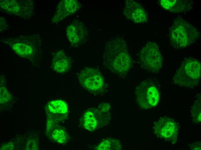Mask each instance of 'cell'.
<instances>
[{
  "label": "cell",
  "instance_id": "17",
  "mask_svg": "<svg viewBox=\"0 0 201 150\" xmlns=\"http://www.w3.org/2000/svg\"><path fill=\"white\" fill-rule=\"evenodd\" d=\"M120 142L116 139L106 140L101 142L98 146L99 150H119L121 149Z\"/></svg>",
  "mask_w": 201,
  "mask_h": 150
},
{
  "label": "cell",
  "instance_id": "20",
  "mask_svg": "<svg viewBox=\"0 0 201 150\" xmlns=\"http://www.w3.org/2000/svg\"><path fill=\"white\" fill-rule=\"evenodd\" d=\"M11 99V95L8 93L6 89L1 87L0 88V102L5 103L10 101Z\"/></svg>",
  "mask_w": 201,
  "mask_h": 150
},
{
  "label": "cell",
  "instance_id": "4",
  "mask_svg": "<svg viewBox=\"0 0 201 150\" xmlns=\"http://www.w3.org/2000/svg\"><path fill=\"white\" fill-rule=\"evenodd\" d=\"M200 75V61L192 58H186L176 70L172 78L173 82L179 86L192 88L198 85Z\"/></svg>",
  "mask_w": 201,
  "mask_h": 150
},
{
  "label": "cell",
  "instance_id": "11",
  "mask_svg": "<svg viewBox=\"0 0 201 150\" xmlns=\"http://www.w3.org/2000/svg\"><path fill=\"white\" fill-rule=\"evenodd\" d=\"M79 7V3L76 0L61 1L57 5L56 11L51 19V22L53 24L59 23L77 11Z\"/></svg>",
  "mask_w": 201,
  "mask_h": 150
},
{
  "label": "cell",
  "instance_id": "18",
  "mask_svg": "<svg viewBox=\"0 0 201 150\" xmlns=\"http://www.w3.org/2000/svg\"><path fill=\"white\" fill-rule=\"evenodd\" d=\"M200 97L197 99L193 104L191 110V117L193 123L196 124L201 122Z\"/></svg>",
  "mask_w": 201,
  "mask_h": 150
},
{
  "label": "cell",
  "instance_id": "14",
  "mask_svg": "<svg viewBox=\"0 0 201 150\" xmlns=\"http://www.w3.org/2000/svg\"><path fill=\"white\" fill-rule=\"evenodd\" d=\"M53 69L59 73L67 71L71 66V61L62 51H58L54 54L52 62Z\"/></svg>",
  "mask_w": 201,
  "mask_h": 150
},
{
  "label": "cell",
  "instance_id": "8",
  "mask_svg": "<svg viewBox=\"0 0 201 150\" xmlns=\"http://www.w3.org/2000/svg\"><path fill=\"white\" fill-rule=\"evenodd\" d=\"M179 129L178 124L174 119L165 116L153 123L152 130L157 138L174 144L177 141Z\"/></svg>",
  "mask_w": 201,
  "mask_h": 150
},
{
  "label": "cell",
  "instance_id": "13",
  "mask_svg": "<svg viewBox=\"0 0 201 150\" xmlns=\"http://www.w3.org/2000/svg\"><path fill=\"white\" fill-rule=\"evenodd\" d=\"M160 3L164 9L176 13L189 11L195 4L193 1L189 0H161Z\"/></svg>",
  "mask_w": 201,
  "mask_h": 150
},
{
  "label": "cell",
  "instance_id": "5",
  "mask_svg": "<svg viewBox=\"0 0 201 150\" xmlns=\"http://www.w3.org/2000/svg\"><path fill=\"white\" fill-rule=\"evenodd\" d=\"M138 63L141 68L153 74L159 72L162 65L163 58L157 44L147 42L138 54Z\"/></svg>",
  "mask_w": 201,
  "mask_h": 150
},
{
  "label": "cell",
  "instance_id": "6",
  "mask_svg": "<svg viewBox=\"0 0 201 150\" xmlns=\"http://www.w3.org/2000/svg\"><path fill=\"white\" fill-rule=\"evenodd\" d=\"M136 94L138 103L141 107L148 109L155 107L159 99L158 82L154 78L145 79L137 87Z\"/></svg>",
  "mask_w": 201,
  "mask_h": 150
},
{
  "label": "cell",
  "instance_id": "21",
  "mask_svg": "<svg viewBox=\"0 0 201 150\" xmlns=\"http://www.w3.org/2000/svg\"><path fill=\"white\" fill-rule=\"evenodd\" d=\"M8 25L4 18L0 17V32L3 31L8 28Z\"/></svg>",
  "mask_w": 201,
  "mask_h": 150
},
{
  "label": "cell",
  "instance_id": "19",
  "mask_svg": "<svg viewBox=\"0 0 201 150\" xmlns=\"http://www.w3.org/2000/svg\"><path fill=\"white\" fill-rule=\"evenodd\" d=\"M53 138L59 143H62L67 139V134L63 130L57 129L55 130L52 133Z\"/></svg>",
  "mask_w": 201,
  "mask_h": 150
},
{
  "label": "cell",
  "instance_id": "10",
  "mask_svg": "<svg viewBox=\"0 0 201 150\" xmlns=\"http://www.w3.org/2000/svg\"><path fill=\"white\" fill-rule=\"evenodd\" d=\"M123 13L127 18L136 23H144L148 20L147 14L144 8L134 0L125 1Z\"/></svg>",
  "mask_w": 201,
  "mask_h": 150
},
{
  "label": "cell",
  "instance_id": "12",
  "mask_svg": "<svg viewBox=\"0 0 201 150\" xmlns=\"http://www.w3.org/2000/svg\"><path fill=\"white\" fill-rule=\"evenodd\" d=\"M66 31L67 38L72 45L77 46L82 44L86 38V27L80 22H73L68 26Z\"/></svg>",
  "mask_w": 201,
  "mask_h": 150
},
{
  "label": "cell",
  "instance_id": "16",
  "mask_svg": "<svg viewBox=\"0 0 201 150\" xmlns=\"http://www.w3.org/2000/svg\"><path fill=\"white\" fill-rule=\"evenodd\" d=\"M50 112L55 113L64 114L67 111L66 104L60 100H55L50 102L47 105Z\"/></svg>",
  "mask_w": 201,
  "mask_h": 150
},
{
  "label": "cell",
  "instance_id": "9",
  "mask_svg": "<svg viewBox=\"0 0 201 150\" xmlns=\"http://www.w3.org/2000/svg\"><path fill=\"white\" fill-rule=\"evenodd\" d=\"M78 77L81 85L93 92L101 91L105 86L103 77L97 69L86 68L81 70Z\"/></svg>",
  "mask_w": 201,
  "mask_h": 150
},
{
  "label": "cell",
  "instance_id": "3",
  "mask_svg": "<svg viewBox=\"0 0 201 150\" xmlns=\"http://www.w3.org/2000/svg\"><path fill=\"white\" fill-rule=\"evenodd\" d=\"M200 36L198 31L180 17L175 18L169 29L171 45L177 50L184 49L194 43Z\"/></svg>",
  "mask_w": 201,
  "mask_h": 150
},
{
  "label": "cell",
  "instance_id": "2",
  "mask_svg": "<svg viewBox=\"0 0 201 150\" xmlns=\"http://www.w3.org/2000/svg\"><path fill=\"white\" fill-rule=\"evenodd\" d=\"M42 40L39 34L21 35L1 40L19 56L29 60L34 64L40 58Z\"/></svg>",
  "mask_w": 201,
  "mask_h": 150
},
{
  "label": "cell",
  "instance_id": "15",
  "mask_svg": "<svg viewBox=\"0 0 201 150\" xmlns=\"http://www.w3.org/2000/svg\"><path fill=\"white\" fill-rule=\"evenodd\" d=\"M98 117L94 112L88 111L83 116L84 125L86 129L89 130H95L98 124Z\"/></svg>",
  "mask_w": 201,
  "mask_h": 150
},
{
  "label": "cell",
  "instance_id": "7",
  "mask_svg": "<svg viewBox=\"0 0 201 150\" xmlns=\"http://www.w3.org/2000/svg\"><path fill=\"white\" fill-rule=\"evenodd\" d=\"M0 10L11 16L25 20L30 19L36 14L34 1L31 0H1Z\"/></svg>",
  "mask_w": 201,
  "mask_h": 150
},
{
  "label": "cell",
  "instance_id": "22",
  "mask_svg": "<svg viewBox=\"0 0 201 150\" xmlns=\"http://www.w3.org/2000/svg\"><path fill=\"white\" fill-rule=\"evenodd\" d=\"M189 146L191 149L200 150L201 142H197L191 144V145Z\"/></svg>",
  "mask_w": 201,
  "mask_h": 150
},
{
  "label": "cell",
  "instance_id": "1",
  "mask_svg": "<svg viewBox=\"0 0 201 150\" xmlns=\"http://www.w3.org/2000/svg\"><path fill=\"white\" fill-rule=\"evenodd\" d=\"M103 59L105 67L120 76H125L130 70L131 57L126 41L122 37H113L106 42Z\"/></svg>",
  "mask_w": 201,
  "mask_h": 150
}]
</instances>
